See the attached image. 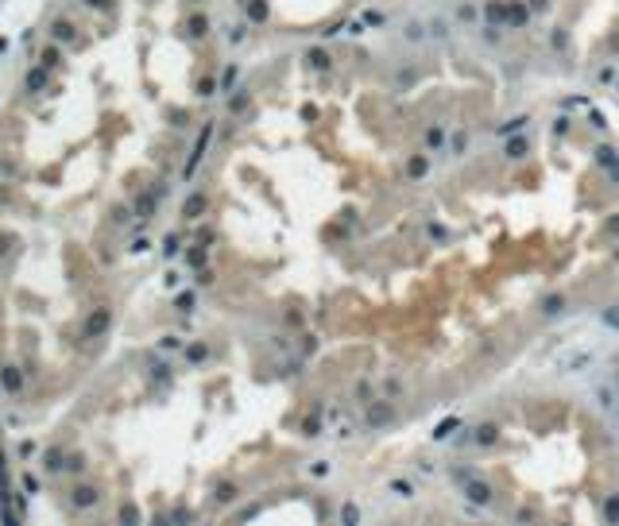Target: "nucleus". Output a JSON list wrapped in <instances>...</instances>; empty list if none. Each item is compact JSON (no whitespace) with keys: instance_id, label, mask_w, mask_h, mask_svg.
<instances>
[{"instance_id":"obj_12","label":"nucleus","mask_w":619,"mask_h":526,"mask_svg":"<svg viewBox=\"0 0 619 526\" xmlns=\"http://www.w3.org/2000/svg\"><path fill=\"white\" fill-rule=\"evenodd\" d=\"M523 124H526V120H523V116H519V120H507V124H503V128H499V136H503V132H519V128H523Z\"/></svg>"},{"instance_id":"obj_8","label":"nucleus","mask_w":619,"mask_h":526,"mask_svg":"<svg viewBox=\"0 0 619 526\" xmlns=\"http://www.w3.org/2000/svg\"><path fill=\"white\" fill-rule=\"evenodd\" d=\"M391 491H399V499H407V495H414V488H410V484H402V480H395V484H391Z\"/></svg>"},{"instance_id":"obj_10","label":"nucleus","mask_w":619,"mask_h":526,"mask_svg":"<svg viewBox=\"0 0 619 526\" xmlns=\"http://www.w3.org/2000/svg\"><path fill=\"white\" fill-rule=\"evenodd\" d=\"M43 66H47V70H54V66H58V51H54V47L43 54Z\"/></svg>"},{"instance_id":"obj_9","label":"nucleus","mask_w":619,"mask_h":526,"mask_svg":"<svg viewBox=\"0 0 619 526\" xmlns=\"http://www.w3.org/2000/svg\"><path fill=\"white\" fill-rule=\"evenodd\" d=\"M190 31H194V35H205V16H194L190 19Z\"/></svg>"},{"instance_id":"obj_2","label":"nucleus","mask_w":619,"mask_h":526,"mask_svg":"<svg viewBox=\"0 0 619 526\" xmlns=\"http://www.w3.org/2000/svg\"><path fill=\"white\" fill-rule=\"evenodd\" d=\"M109 321H113V314H109V310H97V314L86 321V333H89V337H101V333L109 329Z\"/></svg>"},{"instance_id":"obj_4","label":"nucleus","mask_w":619,"mask_h":526,"mask_svg":"<svg viewBox=\"0 0 619 526\" xmlns=\"http://www.w3.org/2000/svg\"><path fill=\"white\" fill-rule=\"evenodd\" d=\"M468 495H472V499H480V503H488V499H492V491L484 488V484H468Z\"/></svg>"},{"instance_id":"obj_5","label":"nucleus","mask_w":619,"mask_h":526,"mask_svg":"<svg viewBox=\"0 0 619 526\" xmlns=\"http://www.w3.org/2000/svg\"><path fill=\"white\" fill-rule=\"evenodd\" d=\"M43 81H47V66H43V70H35V74H27V89H39Z\"/></svg>"},{"instance_id":"obj_13","label":"nucleus","mask_w":619,"mask_h":526,"mask_svg":"<svg viewBox=\"0 0 619 526\" xmlns=\"http://www.w3.org/2000/svg\"><path fill=\"white\" fill-rule=\"evenodd\" d=\"M558 306H561V298H546V306H542V314H558Z\"/></svg>"},{"instance_id":"obj_6","label":"nucleus","mask_w":619,"mask_h":526,"mask_svg":"<svg viewBox=\"0 0 619 526\" xmlns=\"http://www.w3.org/2000/svg\"><path fill=\"white\" fill-rule=\"evenodd\" d=\"M476 441L480 445H492V441H496V426H484V430L476 433Z\"/></svg>"},{"instance_id":"obj_1","label":"nucleus","mask_w":619,"mask_h":526,"mask_svg":"<svg viewBox=\"0 0 619 526\" xmlns=\"http://www.w3.org/2000/svg\"><path fill=\"white\" fill-rule=\"evenodd\" d=\"M97 488H89V484H81V488H74L70 491V507H78V511H86V507H97Z\"/></svg>"},{"instance_id":"obj_7","label":"nucleus","mask_w":619,"mask_h":526,"mask_svg":"<svg viewBox=\"0 0 619 526\" xmlns=\"http://www.w3.org/2000/svg\"><path fill=\"white\" fill-rule=\"evenodd\" d=\"M205 209V198H190V202H186V217H194V213H201Z\"/></svg>"},{"instance_id":"obj_11","label":"nucleus","mask_w":619,"mask_h":526,"mask_svg":"<svg viewBox=\"0 0 619 526\" xmlns=\"http://www.w3.org/2000/svg\"><path fill=\"white\" fill-rule=\"evenodd\" d=\"M81 4H86V8H97V12H109V8H113L109 0H81Z\"/></svg>"},{"instance_id":"obj_3","label":"nucleus","mask_w":619,"mask_h":526,"mask_svg":"<svg viewBox=\"0 0 619 526\" xmlns=\"http://www.w3.org/2000/svg\"><path fill=\"white\" fill-rule=\"evenodd\" d=\"M51 35H54V43H70V39H74V24H70V19H54V31H51Z\"/></svg>"}]
</instances>
